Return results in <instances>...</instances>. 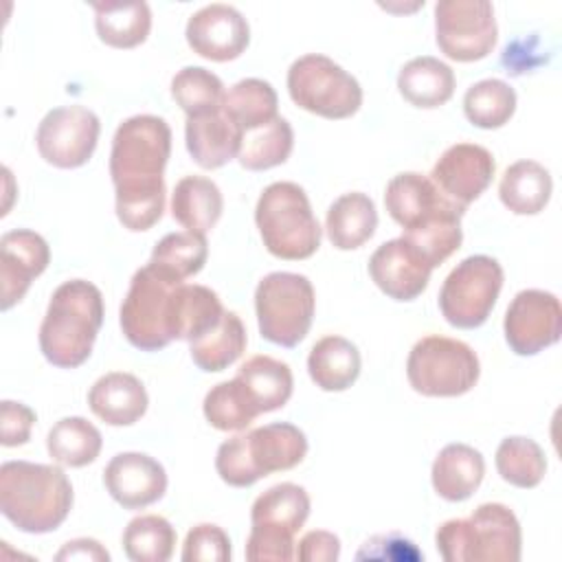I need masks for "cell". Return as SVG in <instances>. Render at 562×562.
Returning <instances> with one entry per match:
<instances>
[{"label":"cell","mask_w":562,"mask_h":562,"mask_svg":"<svg viewBox=\"0 0 562 562\" xmlns=\"http://www.w3.org/2000/svg\"><path fill=\"white\" fill-rule=\"evenodd\" d=\"M35 411L22 402L2 400L0 404V443L7 448L22 446L31 437Z\"/></svg>","instance_id":"44"},{"label":"cell","mask_w":562,"mask_h":562,"mask_svg":"<svg viewBox=\"0 0 562 562\" xmlns=\"http://www.w3.org/2000/svg\"><path fill=\"white\" fill-rule=\"evenodd\" d=\"M378 228V211L367 193L351 191L331 202L325 231L338 250H353L367 244Z\"/></svg>","instance_id":"27"},{"label":"cell","mask_w":562,"mask_h":562,"mask_svg":"<svg viewBox=\"0 0 562 562\" xmlns=\"http://www.w3.org/2000/svg\"><path fill=\"white\" fill-rule=\"evenodd\" d=\"M463 112L481 130L503 127L516 112V90L503 79H481L465 90Z\"/></svg>","instance_id":"37"},{"label":"cell","mask_w":562,"mask_h":562,"mask_svg":"<svg viewBox=\"0 0 562 562\" xmlns=\"http://www.w3.org/2000/svg\"><path fill=\"white\" fill-rule=\"evenodd\" d=\"M94 26L101 42L112 48H134L151 31V11L143 0L134 2H92Z\"/></svg>","instance_id":"32"},{"label":"cell","mask_w":562,"mask_h":562,"mask_svg":"<svg viewBox=\"0 0 562 562\" xmlns=\"http://www.w3.org/2000/svg\"><path fill=\"white\" fill-rule=\"evenodd\" d=\"M209 246L206 237L193 231H180L165 235L151 250L149 263L165 274L184 281L198 274L206 263Z\"/></svg>","instance_id":"38"},{"label":"cell","mask_w":562,"mask_h":562,"mask_svg":"<svg viewBox=\"0 0 562 562\" xmlns=\"http://www.w3.org/2000/svg\"><path fill=\"white\" fill-rule=\"evenodd\" d=\"M99 116L86 105H61L46 112L35 132L40 156L59 169H75L90 160L99 140Z\"/></svg>","instance_id":"15"},{"label":"cell","mask_w":562,"mask_h":562,"mask_svg":"<svg viewBox=\"0 0 562 562\" xmlns=\"http://www.w3.org/2000/svg\"><path fill=\"white\" fill-rule=\"evenodd\" d=\"M184 283L149 261L130 281L121 305V329L127 342L140 351H158L171 342L169 314L176 288Z\"/></svg>","instance_id":"12"},{"label":"cell","mask_w":562,"mask_h":562,"mask_svg":"<svg viewBox=\"0 0 562 562\" xmlns=\"http://www.w3.org/2000/svg\"><path fill=\"white\" fill-rule=\"evenodd\" d=\"M103 325V294L86 279L64 281L40 325V349L59 369L83 364Z\"/></svg>","instance_id":"4"},{"label":"cell","mask_w":562,"mask_h":562,"mask_svg":"<svg viewBox=\"0 0 562 562\" xmlns=\"http://www.w3.org/2000/svg\"><path fill=\"white\" fill-rule=\"evenodd\" d=\"M224 211L220 187L204 176H184L171 195V215L187 231L206 235Z\"/></svg>","instance_id":"29"},{"label":"cell","mask_w":562,"mask_h":562,"mask_svg":"<svg viewBox=\"0 0 562 562\" xmlns=\"http://www.w3.org/2000/svg\"><path fill=\"white\" fill-rule=\"evenodd\" d=\"M485 474L483 454L468 443H448L432 461L430 481L435 492L450 503L470 498Z\"/></svg>","instance_id":"24"},{"label":"cell","mask_w":562,"mask_h":562,"mask_svg":"<svg viewBox=\"0 0 562 562\" xmlns=\"http://www.w3.org/2000/svg\"><path fill=\"white\" fill-rule=\"evenodd\" d=\"M57 560H94V562H108L110 553L101 547V542L92 538H77L66 542L59 553L55 555Z\"/></svg>","instance_id":"46"},{"label":"cell","mask_w":562,"mask_h":562,"mask_svg":"<svg viewBox=\"0 0 562 562\" xmlns=\"http://www.w3.org/2000/svg\"><path fill=\"white\" fill-rule=\"evenodd\" d=\"M294 147L292 125L277 116L266 125L244 132L237 160L248 171H263L283 165Z\"/></svg>","instance_id":"35"},{"label":"cell","mask_w":562,"mask_h":562,"mask_svg":"<svg viewBox=\"0 0 562 562\" xmlns=\"http://www.w3.org/2000/svg\"><path fill=\"white\" fill-rule=\"evenodd\" d=\"M389 215L404 228V239L417 246L432 268L443 263L463 239V206L448 200L428 176L404 171L384 189Z\"/></svg>","instance_id":"2"},{"label":"cell","mask_w":562,"mask_h":562,"mask_svg":"<svg viewBox=\"0 0 562 562\" xmlns=\"http://www.w3.org/2000/svg\"><path fill=\"white\" fill-rule=\"evenodd\" d=\"M551 191V173L536 160H518L509 165L498 184L501 202L516 215L540 213L549 204Z\"/></svg>","instance_id":"31"},{"label":"cell","mask_w":562,"mask_h":562,"mask_svg":"<svg viewBox=\"0 0 562 562\" xmlns=\"http://www.w3.org/2000/svg\"><path fill=\"white\" fill-rule=\"evenodd\" d=\"M103 483L110 496L125 509H143L167 490L162 463L145 452H119L103 470Z\"/></svg>","instance_id":"21"},{"label":"cell","mask_w":562,"mask_h":562,"mask_svg":"<svg viewBox=\"0 0 562 562\" xmlns=\"http://www.w3.org/2000/svg\"><path fill=\"white\" fill-rule=\"evenodd\" d=\"M277 92L274 88L257 77H248L231 86L228 92H224L222 110L244 130H255L259 125L270 123L277 119Z\"/></svg>","instance_id":"36"},{"label":"cell","mask_w":562,"mask_h":562,"mask_svg":"<svg viewBox=\"0 0 562 562\" xmlns=\"http://www.w3.org/2000/svg\"><path fill=\"white\" fill-rule=\"evenodd\" d=\"M241 138L244 130L222 110V105L211 112L187 116V149L202 169H217L237 158Z\"/></svg>","instance_id":"22"},{"label":"cell","mask_w":562,"mask_h":562,"mask_svg":"<svg viewBox=\"0 0 562 562\" xmlns=\"http://www.w3.org/2000/svg\"><path fill=\"white\" fill-rule=\"evenodd\" d=\"M149 397L143 382L125 371L101 375L88 391L90 411L110 426H130L147 411Z\"/></svg>","instance_id":"23"},{"label":"cell","mask_w":562,"mask_h":562,"mask_svg":"<svg viewBox=\"0 0 562 562\" xmlns=\"http://www.w3.org/2000/svg\"><path fill=\"white\" fill-rule=\"evenodd\" d=\"M246 327L235 312L224 310L220 323L189 342L191 360L206 373L228 369L246 349Z\"/></svg>","instance_id":"33"},{"label":"cell","mask_w":562,"mask_h":562,"mask_svg":"<svg viewBox=\"0 0 562 562\" xmlns=\"http://www.w3.org/2000/svg\"><path fill=\"white\" fill-rule=\"evenodd\" d=\"M103 446V437L94 424L83 417L59 419L46 437V450L53 461L66 468H83L92 463Z\"/></svg>","instance_id":"34"},{"label":"cell","mask_w":562,"mask_h":562,"mask_svg":"<svg viewBox=\"0 0 562 562\" xmlns=\"http://www.w3.org/2000/svg\"><path fill=\"white\" fill-rule=\"evenodd\" d=\"M505 340L518 356H536L538 351L555 345L562 334V305L560 299L547 290H520L503 321Z\"/></svg>","instance_id":"16"},{"label":"cell","mask_w":562,"mask_h":562,"mask_svg":"<svg viewBox=\"0 0 562 562\" xmlns=\"http://www.w3.org/2000/svg\"><path fill=\"white\" fill-rule=\"evenodd\" d=\"M176 547V529L158 514L136 516L123 531L125 555L134 562H167Z\"/></svg>","instance_id":"40"},{"label":"cell","mask_w":562,"mask_h":562,"mask_svg":"<svg viewBox=\"0 0 562 562\" xmlns=\"http://www.w3.org/2000/svg\"><path fill=\"white\" fill-rule=\"evenodd\" d=\"M169 154L171 130L165 119L136 114L116 127L110 151V176L116 191V217L127 231H149L162 217V173Z\"/></svg>","instance_id":"1"},{"label":"cell","mask_w":562,"mask_h":562,"mask_svg":"<svg viewBox=\"0 0 562 562\" xmlns=\"http://www.w3.org/2000/svg\"><path fill=\"white\" fill-rule=\"evenodd\" d=\"M72 485L59 465L7 461L0 465V512L24 533L55 531L70 514Z\"/></svg>","instance_id":"3"},{"label":"cell","mask_w":562,"mask_h":562,"mask_svg":"<svg viewBox=\"0 0 562 562\" xmlns=\"http://www.w3.org/2000/svg\"><path fill=\"white\" fill-rule=\"evenodd\" d=\"M310 516V496L296 483H279L259 494L250 507L252 529L246 540L250 562H288L294 558V533Z\"/></svg>","instance_id":"8"},{"label":"cell","mask_w":562,"mask_h":562,"mask_svg":"<svg viewBox=\"0 0 562 562\" xmlns=\"http://www.w3.org/2000/svg\"><path fill=\"white\" fill-rule=\"evenodd\" d=\"M432 266L408 239L395 237L378 246L369 259L373 283L395 301L417 299L428 281Z\"/></svg>","instance_id":"19"},{"label":"cell","mask_w":562,"mask_h":562,"mask_svg":"<svg viewBox=\"0 0 562 562\" xmlns=\"http://www.w3.org/2000/svg\"><path fill=\"white\" fill-rule=\"evenodd\" d=\"M481 373L476 351L457 338L430 334L417 340L406 360L411 386L426 397H457L468 393Z\"/></svg>","instance_id":"9"},{"label":"cell","mask_w":562,"mask_h":562,"mask_svg":"<svg viewBox=\"0 0 562 562\" xmlns=\"http://www.w3.org/2000/svg\"><path fill=\"white\" fill-rule=\"evenodd\" d=\"M206 422L217 430H244L255 417L259 415L237 380H226L215 384L206 395L202 404Z\"/></svg>","instance_id":"42"},{"label":"cell","mask_w":562,"mask_h":562,"mask_svg":"<svg viewBox=\"0 0 562 562\" xmlns=\"http://www.w3.org/2000/svg\"><path fill=\"white\" fill-rule=\"evenodd\" d=\"M235 380L259 415L285 406L294 389L290 367L272 356L248 358L237 369Z\"/></svg>","instance_id":"25"},{"label":"cell","mask_w":562,"mask_h":562,"mask_svg":"<svg viewBox=\"0 0 562 562\" xmlns=\"http://www.w3.org/2000/svg\"><path fill=\"white\" fill-rule=\"evenodd\" d=\"M50 261V248L42 235L29 228H15L0 237V310L7 312L20 303L35 277Z\"/></svg>","instance_id":"20"},{"label":"cell","mask_w":562,"mask_h":562,"mask_svg":"<svg viewBox=\"0 0 562 562\" xmlns=\"http://www.w3.org/2000/svg\"><path fill=\"white\" fill-rule=\"evenodd\" d=\"M224 314L220 296L198 283H180L173 292L169 334L171 340H195L198 336L213 329Z\"/></svg>","instance_id":"26"},{"label":"cell","mask_w":562,"mask_h":562,"mask_svg":"<svg viewBox=\"0 0 562 562\" xmlns=\"http://www.w3.org/2000/svg\"><path fill=\"white\" fill-rule=\"evenodd\" d=\"M496 470L505 483L531 490L544 479L547 457L529 437H505L496 448Z\"/></svg>","instance_id":"39"},{"label":"cell","mask_w":562,"mask_h":562,"mask_svg":"<svg viewBox=\"0 0 562 562\" xmlns=\"http://www.w3.org/2000/svg\"><path fill=\"white\" fill-rule=\"evenodd\" d=\"M501 288L503 268L494 257H465L443 281L439 290V310L452 327H481L492 314Z\"/></svg>","instance_id":"13"},{"label":"cell","mask_w":562,"mask_h":562,"mask_svg":"<svg viewBox=\"0 0 562 562\" xmlns=\"http://www.w3.org/2000/svg\"><path fill=\"white\" fill-rule=\"evenodd\" d=\"M171 97L187 116H195L222 105L224 83L202 66H184L171 79Z\"/></svg>","instance_id":"41"},{"label":"cell","mask_w":562,"mask_h":562,"mask_svg":"<svg viewBox=\"0 0 562 562\" xmlns=\"http://www.w3.org/2000/svg\"><path fill=\"white\" fill-rule=\"evenodd\" d=\"M446 562H518L520 522L503 503H483L470 518H452L435 533Z\"/></svg>","instance_id":"6"},{"label":"cell","mask_w":562,"mask_h":562,"mask_svg":"<svg viewBox=\"0 0 562 562\" xmlns=\"http://www.w3.org/2000/svg\"><path fill=\"white\" fill-rule=\"evenodd\" d=\"M307 373L323 391H345L360 375V351L342 336H323L310 349Z\"/></svg>","instance_id":"30"},{"label":"cell","mask_w":562,"mask_h":562,"mask_svg":"<svg viewBox=\"0 0 562 562\" xmlns=\"http://www.w3.org/2000/svg\"><path fill=\"white\" fill-rule=\"evenodd\" d=\"M435 40L454 61L487 57L498 40L494 7L487 0H439L435 4Z\"/></svg>","instance_id":"14"},{"label":"cell","mask_w":562,"mask_h":562,"mask_svg":"<svg viewBox=\"0 0 562 562\" xmlns=\"http://www.w3.org/2000/svg\"><path fill=\"white\" fill-rule=\"evenodd\" d=\"M292 101L323 119H349L362 105V88L353 75L321 53H307L288 70Z\"/></svg>","instance_id":"11"},{"label":"cell","mask_w":562,"mask_h":562,"mask_svg":"<svg viewBox=\"0 0 562 562\" xmlns=\"http://www.w3.org/2000/svg\"><path fill=\"white\" fill-rule=\"evenodd\" d=\"M496 171L494 156L476 143L450 145L435 162L430 180L454 204L468 209L492 182Z\"/></svg>","instance_id":"17"},{"label":"cell","mask_w":562,"mask_h":562,"mask_svg":"<svg viewBox=\"0 0 562 562\" xmlns=\"http://www.w3.org/2000/svg\"><path fill=\"white\" fill-rule=\"evenodd\" d=\"M255 222L266 250L279 259H307L321 246L318 220L307 193L296 182L268 184L257 200Z\"/></svg>","instance_id":"7"},{"label":"cell","mask_w":562,"mask_h":562,"mask_svg":"<svg viewBox=\"0 0 562 562\" xmlns=\"http://www.w3.org/2000/svg\"><path fill=\"white\" fill-rule=\"evenodd\" d=\"M316 296L312 281L299 272H270L255 290V312L266 340L296 347L310 331Z\"/></svg>","instance_id":"10"},{"label":"cell","mask_w":562,"mask_h":562,"mask_svg":"<svg viewBox=\"0 0 562 562\" xmlns=\"http://www.w3.org/2000/svg\"><path fill=\"white\" fill-rule=\"evenodd\" d=\"M184 35L187 44L200 57L211 61H231L246 50L250 42V26L235 7L213 2L189 18Z\"/></svg>","instance_id":"18"},{"label":"cell","mask_w":562,"mask_h":562,"mask_svg":"<svg viewBox=\"0 0 562 562\" xmlns=\"http://www.w3.org/2000/svg\"><path fill=\"white\" fill-rule=\"evenodd\" d=\"M305 454V432L294 424L274 422L220 443L215 470L224 483L233 487H250L272 472L292 470Z\"/></svg>","instance_id":"5"},{"label":"cell","mask_w":562,"mask_h":562,"mask_svg":"<svg viewBox=\"0 0 562 562\" xmlns=\"http://www.w3.org/2000/svg\"><path fill=\"white\" fill-rule=\"evenodd\" d=\"M340 555V540L331 531H307L299 542L294 558L303 562H334Z\"/></svg>","instance_id":"45"},{"label":"cell","mask_w":562,"mask_h":562,"mask_svg":"<svg viewBox=\"0 0 562 562\" xmlns=\"http://www.w3.org/2000/svg\"><path fill=\"white\" fill-rule=\"evenodd\" d=\"M184 562H226L231 560V540L217 525L202 522L189 529L182 544Z\"/></svg>","instance_id":"43"},{"label":"cell","mask_w":562,"mask_h":562,"mask_svg":"<svg viewBox=\"0 0 562 562\" xmlns=\"http://www.w3.org/2000/svg\"><path fill=\"white\" fill-rule=\"evenodd\" d=\"M397 90L415 108H439L454 94V72L437 57H413L397 75Z\"/></svg>","instance_id":"28"}]
</instances>
